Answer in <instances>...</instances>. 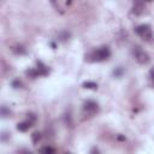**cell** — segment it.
<instances>
[{"label": "cell", "mask_w": 154, "mask_h": 154, "mask_svg": "<svg viewBox=\"0 0 154 154\" xmlns=\"http://www.w3.org/2000/svg\"><path fill=\"white\" fill-rule=\"evenodd\" d=\"M136 32L138 34V36H141L143 40L146 41H150L152 37H153V34H152V29L148 24H142V25H138L136 28Z\"/></svg>", "instance_id": "obj_1"}, {"label": "cell", "mask_w": 154, "mask_h": 154, "mask_svg": "<svg viewBox=\"0 0 154 154\" xmlns=\"http://www.w3.org/2000/svg\"><path fill=\"white\" fill-rule=\"evenodd\" d=\"M109 55H111L109 48L108 47H101L91 54V58L94 61H102V60H106Z\"/></svg>", "instance_id": "obj_2"}, {"label": "cell", "mask_w": 154, "mask_h": 154, "mask_svg": "<svg viewBox=\"0 0 154 154\" xmlns=\"http://www.w3.org/2000/svg\"><path fill=\"white\" fill-rule=\"evenodd\" d=\"M134 57H135V59H136V61L138 64L144 65V64H148L149 63V55L144 51H142L140 47H135V49H134Z\"/></svg>", "instance_id": "obj_3"}, {"label": "cell", "mask_w": 154, "mask_h": 154, "mask_svg": "<svg viewBox=\"0 0 154 154\" xmlns=\"http://www.w3.org/2000/svg\"><path fill=\"white\" fill-rule=\"evenodd\" d=\"M97 109H99L97 103L94 102V101H91V100L85 101L84 105H83V111H84L88 116H93V114H95V113L97 112Z\"/></svg>", "instance_id": "obj_4"}, {"label": "cell", "mask_w": 154, "mask_h": 154, "mask_svg": "<svg viewBox=\"0 0 154 154\" xmlns=\"http://www.w3.org/2000/svg\"><path fill=\"white\" fill-rule=\"evenodd\" d=\"M144 11V5H143V0H136L134 4V12L136 14H141Z\"/></svg>", "instance_id": "obj_5"}, {"label": "cell", "mask_w": 154, "mask_h": 154, "mask_svg": "<svg viewBox=\"0 0 154 154\" xmlns=\"http://www.w3.org/2000/svg\"><path fill=\"white\" fill-rule=\"evenodd\" d=\"M31 124H32V122H31V120H25V122L19 123V124L17 125V129H18L19 131H26V130L31 126Z\"/></svg>", "instance_id": "obj_6"}, {"label": "cell", "mask_w": 154, "mask_h": 154, "mask_svg": "<svg viewBox=\"0 0 154 154\" xmlns=\"http://www.w3.org/2000/svg\"><path fill=\"white\" fill-rule=\"evenodd\" d=\"M41 138H42V136H41V134L40 132H34L32 135H31V140H32V142L36 144V143H38L40 141H41Z\"/></svg>", "instance_id": "obj_7"}, {"label": "cell", "mask_w": 154, "mask_h": 154, "mask_svg": "<svg viewBox=\"0 0 154 154\" xmlns=\"http://www.w3.org/2000/svg\"><path fill=\"white\" fill-rule=\"evenodd\" d=\"M40 152L41 153H46V154H53V153H55V149L52 148V147H43V148L40 149Z\"/></svg>", "instance_id": "obj_8"}, {"label": "cell", "mask_w": 154, "mask_h": 154, "mask_svg": "<svg viewBox=\"0 0 154 154\" xmlns=\"http://www.w3.org/2000/svg\"><path fill=\"white\" fill-rule=\"evenodd\" d=\"M12 51L16 54H23V53H25V49L22 46H14V47H12Z\"/></svg>", "instance_id": "obj_9"}, {"label": "cell", "mask_w": 154, "mask_h": 154, "mask_svg": "<svg viewBox=\"0 0 154 154\" xmlns=\"http://www.w3.org/2000/svg\"><path fill=\"white\" fill-rule=\"evenodd\" d=\"M83 87L87 88V89H96L97 84L94 83V82H85V83H83Z\"/></svg>", "instance_id": "obj_10"}, {"label": "cell", "mask_w": 154, "mask_h": 154, "mask_svg": "<svg viewBox=\"0 0 154 154\" xmlns=\"http://www.w3.org/2000/svg\"><path fill=\"white\" fill-rule=\"evenodd\" d=\"M65 122H66V124H67L69 126H71V125H72V122H71V116H70V113L65 116Z\"/></svg>", "instance_id": "obj_11"}, {"label": "cell", "mask_w": 154, "mask_h": 154, "mask_svg": "<svg viewBox=\"0 0 154 154\" xmlns=\"http://www.w3.org/2000/svg\"><path fill=\"white\" fill-rule=\"evenodd\" d=\"M49 1L52 2V5H53L55 8H58V10H59V6H57V4H55V0H49Z\"/></svg>", "instance_id": "obj_12"}, {"label": "cell", "mask_w": 154, "mask_h": 154, "mask_svg": "<svg viewBox=\"0 0 154 154\" xmlns=\"http://www.w3.org/2000/svg\"><path fill=\"white\" fill-rule=\"evenodd\" d=\"M6 114H7V111H6V108H5V107H2V116H4V117H7Z\"/></svg>", "instance_id": "obj_13"}, {"label": "cell", "mask_w": 154, "mask_h": 154, "mask_svg": "<svg viewBox=\"0 0 154 154\" xmlns=\"http://www.w3.org/2000/svg\"><path fill=\"white\" fill-rule=\"evenodd\" d=\"M150 75H152V77H153V78H154V69H153V70H152V71H150Z\"/></svg>", "instance_id": "obj_14"}, {"label": "cell", "mask_w": 154, "mask_h": 154, "mask_svg": "<svg viewBox=\"0 0 154 154\" xmlns=\"http://www.w3.org/2000/svg\"><path fill=\"white\" fill-rule=\"evenodd\" d=\"M66 4H67V5H70V4H71V0H66Z\"/></svg>", "instance_id": "obj_15"}, {"label": "cell", "mask_w": 154, "mask_h": 154, "mask_svg": "<svg viewBox=\"0 0 154 154\" xmlns=\"http://www.w3.org/2000/svg\"><path fill=\"white\" fill-rule=\"evenodd\" d=\"M143 1H152V0H143Z\"/></svg>", "instance_id": "obj_16"}]
</instances>
